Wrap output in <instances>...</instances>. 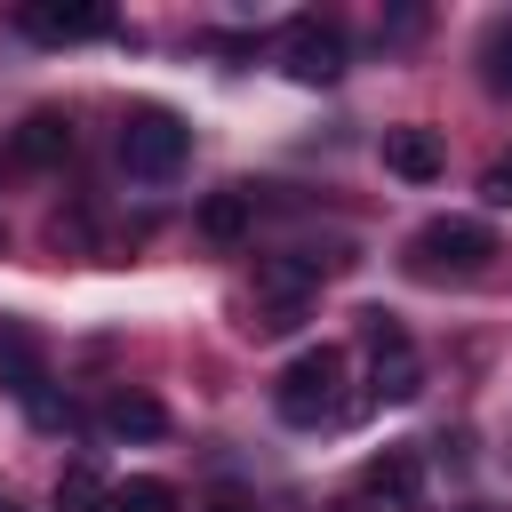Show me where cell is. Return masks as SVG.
Here are the masks:
<instances>
[{
  "label": "cell",
  "instance_id": "5b68a950",
  "mask_svg": "<svg viewBox=\"0 0 512 512\" xmlns=\"http://www.w3.org/2000/svg\"><path fill=\"white\" fill-rule=\"evenodd\" d=\"M280 72L304 80V88H328V80L344 72V32L320 24V16H296V24L280 32Z\"/></svg>",
  "mask_w": 512,
  "mask_h": 512
},
{
  "label": "cell",
  "instance_id": "7c38bea8",
  "mask_svg": "<svg viewBox=\"0 0 512 512\" xmlns=\"http://www.w3.org/2000/svg\"><path fill=\"white\" fill-rule=\"evenodd\" d=\"M8 152H16L24 168H48V160H64V152H72V120H64V112H32V120L16 128V144H8Z\"/></svg>",
  "mask_w": 512,
  "mask_h": 512
},
{
  "label": "cell",
  "instance_id": "e0dca14e",
  "mask_svg": "<svg viewBox=\"0 0 512 512\" xmlns=\"http://www.w3.org/2000/svg\"><path fill=\"white\" fill-rule=\"evenodd\" d=\"M200 512H256V504H248V496H232V488H224V496H208V504H200Z\"/></svg>",
  "mask_w": 512,
  "mask_h": 512
},
{
  "label": "cell",
  "instance_id": "6da1fadb",
  "mask_svg": "<svg viewBox=\"0 0 512 512\" xmlns=\"http://www.w3.org/2000/svg\"><path fill=\"white\" fill-rule=\"evenodd\" d=\"M344 352L336 344H304L288 368H280V384H272V408H280V424H296V432H320V424H344L352 416V392H344Z\"/></svg>",
  "mask_w": 512,
  "mask_h": 512
},
{
  "label": "cell",
  "instance_id": "30bf717a",
  "mask_svg": "<svg viewBox=\"0 0 512 512\" xmlns=\"http://www.w3.org/2000/svg\"><path fill=\"white\" fill-rule=\"evenodd\" d=\"M200 232H208L216 248H240V240L256 232V192H248V184H232V192H208V200H200Z\"/></svg>",
  "mask_w": 512,
  "mask_h": 512
},
{
  "label": "cell",
  "instance_id": "ac0fdd59",
  "mask_svg": "<svg viewBox=\"0 0 512 512\" xmlns=\"http://www.w3.org/2000/svg\"><path fill=\"white\" fill-rule=\"evenodd\" d=\"M0 512H16V504H0Z\"/></svg>",
  "mask_w": 512,
  "mask_h": 512
},
{
  "label": "cell",
  "instance_id": "3957f363",
  "mask_svg": "<svg viewBox=\"0 0 512 512\" xmlns=\"http://www.w3.org/2000/svg\"><path fill=\"white\" fill-rule=\"evenodd\" d=\"M184 152H192V128L168 112V104H136L128 120H120V168L128 176H176L184 168Z\"/></svg>",
  "mask_w": 512,
  "mask_h": 512
},
{
  "label": "cell",
  "instance_id": "ba28073f",
  "mask_svg": "<svg viewBox=\"0 0 512 512\" xmlns=\"http://www.w3.org/2000/svg\"><path fill=\"white\" fill-rule=\"evenodd\" d=\"M0 384H8L24 408L48 392V360H40V344H32V328H24V320H0Z\"/></svg>",
  "mask_w": 512,
  "mask_h": 512
},
{
  "label": "cell",
  "instance_id": "277c9868",
  "mask_svg": "<svg viewBox=\"0 0 512 512\" xmlns=\"http://www.w3.org/2000/svg\"><path fill=\"white\" fill-rule=\"evenodd\" d=\"M360 336H368V392L376 400H416L424 392V360H416L408 328L392 312H360Z\"/></svg>",
  "mask_w": 512,
  "mask_h": 512
},
{
  "label": "cell",
  "instance_id": "4fadbf2b",
  "mask_svg": "<svg viewBox=\"0 0 512 512\" xmlns=\"http://www.w3.org/2000/svg\"><path fill=\"white\" fill-rule=\"evenodd\" d=\"M104 512H184V496H176L168 480H152V472H136V480H112V496H104Z\"/></svg>",
  "mask_w": 512,
  "mask_h": 512
},
{
  "label": "cell",
  "instance_id": "52a82bcc",
  "mask_svg": "<svg viewBox=\"0 0 512 512\" xmlns=\"http://www.w3.org/2000/svg\"><path fill=\"white\" fill-rule=\"evenodd\" d=\"M416 488H424V456H416V448H384V456H368V464H360V496H368V504H384V512L416 504Z\"/></svg>",
  "mask_w": 512,
  "mask_h": 512
},
{
  "label": "cell",
  "instance_id": "8fae6325",
  "mask_svg": "<svg viewBox=\"0 0 512 512\" xmlns=\"http://www.w3.org/2000/svg\"><path fill=\"white\" fill-rule=\"evenodd\" d=\"M96 424H104L112 440H160V432H168V408H160L152 392H112V400L96 408Z\"/></svg>",
  "mask_w": 512,
  "mask_h": 512
},
{
  "label": "cell",
  "instance_id": "7a4b0ae2",
  "mask_svg": "<svg viewBox=\"0 0 512 512\" xmlns=\"http://www.w3.org/2000/svg\"><path fill=\"white\" fill-rule=\"evenodd\" d=\"M496 256V232L472 224V216H432L416 240H408V272L416 280H480Z\"/></svg>",
  "mask_w": 512,
  "mask_h": 512
},
{
  "label": "cell",
  "instance_id": "d6986e66",
  "mask_svg": "<svg viewBox=\"0 0 512 512\" xmlns=\"http://www.w3.org/2000/svg\"><path fill=\"white\" fill-rule=\"evenodd\" d=\"M0 240H8V232H0Z\"/></svg>",
  "mask_w": 512,
  "mask_h": 512
},
{
  "label": "cell",
  "instance_id": "9a60e30c",
  "mask_svg": "<svg viewBox=\"0 0 512 512\" xmlns=\"http://www.w3.org/2000/svg\"><path fill=\"white\" fill-rule=\"evenodd\" d=\"M480 80H488L496 96H512V16H496V24L480 32Z\"/></svg>",
  "mask_w": 512,
  "mask_h": 512
},
{
  "label": "cell",
  "instance_id": "8992f818",
  "mask_svg": "<svg viewBox=\"0 0 512 512\" xmlns=\"http://www.w3.org/2000/svg\"><path fill=\"white\" fill-rule=\"evenodd\" d=\"M16 32L40 40V48H64V40H96V32H112V16H104L96 0H32V8H16Z\"/></svg>",
  "mask_w": 512,
  "mask_h": 512
},
{
  "label": "cell",
  "instance_id": "9c48e42d",
  "mask_svg": "<svg viewBox=\"0 0 512 512\" xmlns=\"http://www.w3.org/2000/svg\"><path fill=\"white\" fill-rule=\"evenodd\" d=\"M384 168H392L400 184H432V176L448 168V152H440V136H432V128H416V120H408V128H384Z\"/></svg>",
  "mask_w": 512,
  "mask_h": 512
},
{
  "label": "cell",
  "instance_id": "2e32d148",
  "mask_svg": "<svg viewBox=\"0 0 512 512\" xmlns=\"http://www.w3.org/2000/svg\"><path fill=\"white\" fill-rule=\"evenodd\" d=\"M480 200H488V208H512V152H496V160L480 168Z\"/></svg>",
  "mask_w": 512,
  "mask_h": 512
},
{
  "label": "cell",
  "instance_id": "5bb4252c",
  "mask_svg": "<svg viewBox=\"0 0 512 512\" xmlns=\"http://www.w3.org/2000/svg\"><path fill=\"white\" fill-rule=\"evenodd\" d=\"M104 496H112V480L96 464H64L56 472V512H104Z\"/></svg>",
  "mask_w": 512,
  "mask_h": 512
}]
</instances>
